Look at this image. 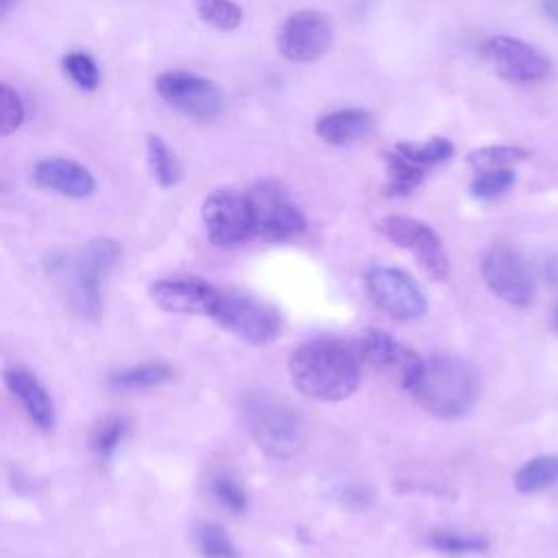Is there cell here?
I'll return each mask as SVG.
<instances>
[{
    "label": "cell",
    "mask_w": 558,
    "mask_h": 558,
    "mask_svg": "<svg viewBox=\"0 0 558 558\" xmlns=\"http://www.w3.org/2000/svg\"><path fill=\"white\" fill-rule=\"evenodd\" d=\"M290 377L299 392L316 401H342L360 386L357 351L336 338H312L290 357Z\"/></svg>",
    "instance_id": "cell-1"
},
{
    "label": "cell",
    "mask_w": 558,
    "mask_h": 558,
    "mask_svg": "<svg viewBox=\"0 0 558 558\" xmlns=\"http://www.w3.org/2000/svg\"><path fill=\"white\" fill-rule=\"evenodd\" d=\"M429 414L438 418H460L477 401L480 373L477 368L451 353H434L427 360L408 390Z\"/></svg>",
    "instance_id": "cell-2"
},
{
    "label": "cell",
    "mask_w": 558,
    "mask_h": 558,
    "mask_svg": "<svg viewBox=\"0 0 558 558\" xmlns=\"http://www.w3.org/2000/svg\"><path fill=\"white\" fill-rule=\"evenodd\" d=\"M244 423L268 458L290 460L307 447V421L296 408L272 392H248L242 405Z\"/></svg>",
    "instance_id": "cell-3"
},
{
    "label": "cell",
    "mask_w": 558,
    "mask_h": 558,
    "mask_svg": "<svg viewBox=\"0 0 558 558\" xmlns=\"http://www.w3.org/2000/svg\"><path fill=\"white\" fill-rule=\"evenodd\" d=\"M246 198L253 218V235L268 242H283L305 231V216L279 181H255L246 192Z\"/></svg>",
    "instance_id": "cell-4"
},
{
    "label": "cell",
    "mask_w": 558,
    "mask_h": 558,
    "mask_svg": "<svg viewBox=\"0 0 558 558\" xmlns=\"http://www.w3.org/2000/svg\"><path fill=\"white\" fill-rule=\"evenodd\" d=\"M122 246L113 238L89 240L72 262V301L74 307L87 316L98 318L102 310V279L118 264Z\"/></svg>",
    "instance_id": "cell-5"
},
{
    "label": "cell",
    "mask_w": 558,
    "mask_h": 558,
    "mask_svg": "<svg viewBox=\"0 0 558 558\" xmlns=\"http://www.w3.org/2000/svg\"><path fill=\"white\" fill-rule=\"evenodd\" d=\"M211 318L248 344H268L281 333V314L277 307L246 294L220 292Z\"/></svg>",
    "instance_id": "cell-6"
},
{
    "label": "cell",
    "mask_w": 558,
    "mask_h": 558,
    "mask_svg": "<svg viewBox=\"0 0 558 558\" xmlns=\"http://www.w3.org/2000/svg\"><path fill=\"white\" fill-rule=\"evenodd\" d=\"M364 283L373 305L395 320H418L427 312L425 294L421 292L418 283L401 268L373 266L366 272Z\"/></svg>",
    "instance_id": "cell-7"
},
{
    "label": "cell",
    "mask_w": 558,
    "mask_h": 558,
    "mask_svg": "<svg viewBox=\"0 0 558 558\" xmlns=\"http://www.w3.org/2000/svg\"><path fill=\"white\" fill-rule=\"evenodd\" d=\"M155 85L172 109L192 120L209 122L222 113L225 96L220 87L205 76L185 70H168L157 76Z\"/></svg>",
    "instance_id": "cell-8"
},
{
    "label": "cell",
    "mask_w": 558,
    "mask_h": 558,
    "mask_svg": "<svg viewBox=\"0 0 558 558\" xmlns=\"http://www.w3.org/2000/svg\"><path fill=\"white\" fill-rule=\"evenodd\" d=\"M375 229L399 248L410 251L434 281H445L449 277V257L438 233L429 225L408 216H384L377 220Z\"/></svg>",
    "instance_id": "cell-9"
},
{
    "label": "cell",
    "mask_w": 558,
    "mask_h": 558,
    "mask_svg": "<svg viewBox=\"0 0 558 558\" xmlns=\"http://www.w3.org/2000/svg\"><path fill=\"white\" fill-rule=\"evenodd\" d=\"M201 216L209 242L218 248H238L253 235L251 207L242 192L214 190L207 194Z\"/></svg>",
    "instance_id": "cell-10"
},
{
    "label": "cell",
    "mask_w": 558,
    "mask_h": 558,
    "mask_svg": "<svg viewBox=\"0 0 558 558\" xmlns=\"http://www.w3.org/2000/svg\"><path fill=\"white\" fill-rule=\"evenodd\" d=\"M482 54L508 83H538L551 74V61L547 54L517 37H488L482 44Z\"/></svg>",
    "instance_id": "cell-11"
},
{
    "label": "cell",
    "mask_w": 558,
    "mask_h": 558,
    "mask_svg": "<svg viewBox=\"0 0 558 558\" xmlns=\"http://www.w3.org/2000/svg\"><path fill=\"white\" fill-rule=\"evenodd\" d=\"M482 279L501 301L523 307L534 296V279L525 259L508 244H495L482 259Z\"/></svg>",
    "instance_id": "cell-12"
},
{
    "label": "cell",
    "mask_w": 558,
    "mask_h": 558,
    "mask_svg": "<svg viewBox=\"0 0 558 558\" xmlns=\"http://www.w3.org/2000/svg\"><path fill=\"white\" fill-rule=\"evenodd\" d=\"M333 39V28L327 15L318 11H296L288 15L277 31L279 52L294 61L307 63L323 57Z\"/></svg>",
    "instance_id": "cell-13"
},
{
    "label": "cell",
    "mask_w": 558,
    "mask_h": 558,
    "mask_svg": "<svg viewBox=\"0 0 558 558\" xmlns=\"http://www.w3.org/2000/svg\"><path fill=\"white\" fill-rule=\"evenodd\" d=\"M148 294L163 312L194 316H214L220 301V292L209 281L190 275L157 279L150 283Z\"/></svg>",
    "instance_id": "cell-14"
},
{
    "label": "cell",
    "mask_w": 558,
    "mask_h": 558,
    "mask_svg": "<svg viewBox=\"0 0 558 558\" xmlns=\"http://www.w3.org/2000/svg\"><path fill=\"white\" fill-rule=\"evenodd\" d=\"M355 349L373 366L397 371L403 390H410L423 366V357L416 351L405 349L399 340H395L390 333L381 329H366L357 338Z\"/></svg>",
    "instance_id": "cell-15"
},
{
    "label": "cell",
    "mask_w": 558,
    "mask_h": 558,
    "mask_svg": "<svg viewBox=\"0 0 558 558\" xmlns=\"http://www.w3.org/2000/svg\"><path fill=\"white\" fill-rule=\"evenodd\" d=\"M33 177L39 187L70 198H85L96 190L94 174L85 166L65 157L41 159L35 166Z\"/></svg>",
    "instance_id": "cell-16"
},
{
    "label": "cell",
    "mask_w": 558,
    "mask_h": 558,
    "mask_svg": "<svg viewBox=\"0 0 558 558\" xmlns=\"http://www.w3.org/2000/svg\"><path fill=\"white\" fill-rule=\"evenodd\" d=\"M4 384L13 392L15 399H20L22 408L31 416V421L41 427L50 429L54 423V405L44 388V384L28 371L24 368H9L4 373Z\"/></svg>",
    "instance_id": "cell-17"
},
{
    "label": "cell",
    "mask_w": 558,
    "mask_h": 558,
    "mask_svg": "<svg viewBox=\"0 0 558 558\" xmlns=\"http://www.w3.org/2000/svg\"><path fill=\"white\" fill-rule=\"evenodd\" d=\"M373 116L366 109H340L318 118L316 135L331 146H342L366 137L373 131Z\"/></svg>",
    "instance_id": "cell-18"
},
{
    "label": "cell",
    "mask_w": 558,
    "mask_h": 558,
    "mask_svg": "<svg viewBox=\"0 0 558 558\" xmlns=\"http://www.w3.org/2000/svg\"><path fill=\"white\" fill-rule=\"evenodd\" d=\"M386 163V183H384V194L386 196H408L412 194L421 183H423V168L405 159L403 155L386 153L384 155Z\"/></svg>",
    "instance_id": "cell-19"
},
{
    "label": "cell",
    "mask_w": 558,
    "mask_h": 558,
    "mask_svg": "<svg viewBox=\"0 0 558 558\" xmlns=\"http://www.w3.org/2000/svg\"><path fill=\"white\" fill-rule=\"evenodd\" d=\"M146 161L153 179L161 187H174L181 181V163L174 150L166 144L163 137L150 133L146 137Z\"/></svg>",
    "instance_id": "cell-20"
},
{
    "label": "cell",
    "mask_w": 558,
    "mask_h": 558,
    "mask_svg": "<svg viewBox=\"0 0 558 558\" xmlns=\"http://www.w3.org/2000/svg\"><path fill=\"white\" fill-rule=\"evenodd\" d=\"M172 375V368L163 362H144L120 373H113L109 377V386L118 390H144L170 381Z\"/></svg>",
    "instance_id": "cell-21"
},
{
    "label": "cell",
    "mask_w": 558,
    "mask_h": 558,
    "mask_svg": "<svg viewBox=\"0 0 558 558\" xmlns=\"http://www.w3.org/2000/svg\"><path fill=\"white\" fill-rule=\"evenodd\" d=\"M558 484V456H536L514 475V488L523 495L541 493Z\"/></svg>",
    "instance_id": "cell-22"
},
{
    "label": "cell",
    "mask_w": 558,
    "mask_h": 558,
    "mask_svg": "<svg viewBox=\"0 0 558 558\" xmlns=\"http://www.w3.org/2000/svg\"><path fill=\"white\" fill-rule=\"evenodd\" d=\"M427 541L434 549L451 556L482 554L488 549V541L484 536L473 532H462V530H432Z\"/></svg>",
    "instance_id": "cell-23"
},
{
    "label": "cell",
    "mask_w": 558,
    "mask_h": 558,
    "mask_svg": "<svg viewBox=\"0 0 558 558\" xmlns=\"http://www.w3.org/2000/svg\"><path fill=\"white\" fill-rule=\"evenodd\" d=\"M399 155L410 159L412 163L421 168L438 166L442 161H449L453 155V144L447 137H432L425 142H399L395 146Z\"/></svg>",
    "instance_id": "cell-24"
},
{
    "label": "cell",
    "mask_w": 558,
    "mask_h": 558,
    "mask_svg": "<svg viewBox=\"0 0 558 558\" xmlns=\"http://www.w3.org/2000/svg\"><path fill=\"white\" fill-rule=\"evenodd\" d=\"M194 543L203 558H238V549L227 534V530L218 523L203 521L194 527Z\"/></svg>",
    "instance_id": "cell-25"
},
{
    "label": "cell",
    "mask_w": 558,
    "mask_h": 558,
    "mask_svg": "<svg viewBox=\"0 0 558 558\" xmlns=\"http://www.w3.org/2000/svg\"><path fill=\"white\" fill-rule=\"evenodd\" d=\"M194 7L201 20L216 31H235L244 20L242 9L233 0H194Z\"/></svg>",
    "instance_id": "cell-26"
},
{
    "label": "cell",
    "mask_w": 558,
    "mask_h": 558,
    "mask_svg": "<svg viewBox=\"0 0 558 558\" xmlns=\"http://www.w3.org/2000/svg\"><path fill=\"white\" fill-rule=\"evenodd\" d=\"M514 172L510 168H486L477 170L473 177L469 192L480 201H493L501 194H506L514 185Z\"/></svg>",
    "instance_id": "cell-27"
},
{
    "label": "cell",
    "mask_w": 558,
    "mask_h": 558,
    "mask_svg": "<svg viewBox=\"0 0 558 558\" xmlns=\"http://www.w3.org/2000/svg\"><path fill=\"white\" fill-rule=\"evenodd\" d=\"M61 68L68 74V78L83 92H92L100 83V70L87 52H81V50L65 52L61 59Z\"/></svg>",
    "instance_id": "cell-28"
},
{
    "label": "cell",
    "mask_w": 558,
    "mask_h": 558,
    "mask_svg": "<svg viewBox=\"0 0 558 558\" xmlns=\"http://www.w3.org/2000/svg\"><path fill=\"white\" fill-rule=\"evenodd\" d=\"M527 157V150L521 146H510V144H499V146H482L475 148L466 155V163L475 170H486V168H508L514 161H521Z\"/></svg>",
    "instance_id": "cell-29"
},
{
    "label": "cell",
    "mask_w": 558,
    "mask_h": 558,
    "mask_svg": "<svg viewBox=\"0 0 558 558\" xmlns=\"http://www.w3.org/2000/svg\"><path fill=\"white\" fill-rule=\"evenodd\" d=\"M124 434H126V421L120 418V416H109L105 418L96 432H94V438H92V447L96 451V456L107 462L116 449L120 447V442L124 440Z\"/></svg>",
    "instance_id": "cell-30"
},
{
    "label": "cell",
    "mask_w": 558,
    "mask_h": 558,
    "mask_svg": "<svg viewBox=\"0 0 558 558\" xmlns=\"http://www.w3.org/2000/svg\"><path fill=\"white\" fill-rule=\"evenodd\" d=\"M24 102L15 89L0 83V137L15 133L24 122Z\"/></svg>",
    "instance_id": "cell-31"
},
{
    "label": "cell",
    "mask_w": 558,
    "mask_h": 558,
    "mask_svg": "<svg viewBox=\"0 0 558 558\" xmlns=\"http://www.w3.org/2000/svg\"><path fill=\"white\" fill-rule=\"evenodd\" d=\"M211 493H214V497L227 508V510H231V512H235V514H240V512H244L246 510V493H244V488H242V484L238 482V480H233V477H229V475H218V477H214V482H211Z\"/></svg>",
    "instance_id": "cell-32"
},
{
    "label": "cell",
    "mask_w": 558,
    "mask_h": 558,
    "mask_svg": "<svg viewBox=\"0 0 558 558\" xmlns=\"http://www.w3.org/2000/svg\"><path fill=\"white\" fill-rule=\"evenodd\" d=\"M344 501H349L351 506H362V504H371L373 501V493L366 486H351L344 490Z\"/></svg>",
    "instance_id": "cell-33"
},
{
    "label": "cell",
    "mask_w": 558,
    "mask_h": 558,
    "mask_svg": "<svg viewBox=\"0 0 558 558\" xmlns=\"http://www.w3.org/2000/svg\"><path fill=\"white\" fill-rule=\"evenodd\" d=\"M541 9L558 26V0H541Z\"/></svg>",
    "instance_id": "cell-34"
},
{
    "label": "cell",
    "mask_w": 558,
    "mask_h": 558,
    "mask_svg": "<svg viewBox=\"0 0 558 558\" xmlns=\"http://www.w3.org/2000/svg\"><path fill=\"white\" fill-rule=\"evenodd\" d=\"M11 2H13V0H0V20H2V17H4V13H7V9H9V7H11Z\"/></svg>",
    "instance_id": "cell-35"
},
{
    "label": "cell",
    "mask_w": 558,
    "mask_h": 558,
    "mask_svg": "<svg viewBox=\"0 0 558 558\" xmlns=\"http://www.w3.org/2000/svg\"><path fill=\"white\" fill-rule=\"evenodd\" d=\"M554 323H556V327H558V307H556V312H554Z\"/></svg>",
    "instance_id": "cell-36"
}]
</instances>
